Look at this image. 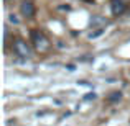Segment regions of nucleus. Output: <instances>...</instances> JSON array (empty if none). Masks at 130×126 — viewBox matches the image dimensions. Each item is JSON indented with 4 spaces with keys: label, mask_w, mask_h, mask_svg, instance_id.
<instances>
[{
    "label": "nucleus",
    "mask_w": 130,
    "mask_h": 126,
    "mask_svg": "<svg viewBox=\"0 0 130 126\" xmlns=\"http://www.w3.org/2000/svg\"><path fill=\"white\" fill-rule=\"evenodd\" d=\"M30 36H31L33 46H35L38 51H41V53H43V51H48V49H50L51 43H50V39L44 36L43 31H40V30H33V31L30 33Z\"/></svg>",
    "instance_id": "obj_1"
},
{
    "label": "nucleus",
    "mask_w": 130,
    "mask_h": 126,
    "mask_svg": "<svg viewBox=\"0 0 130 126\" xmlns=\"http://www.w3.org/2000/svg\"><path fill=\"white\" fill-rule=\"evenodd\" d=\"M13 51H15V54L18 57H22V59L31 57V49H30V46L26 44V41H23L22 38H17L15 41H13Z\"/></svg>",
    "instance_id": "obj_2"
},
{
    "label": "nucleus",
    "mask_w": 130,
    "mask_h": 126,
    "mask_svg": "<svg viewBox=\"0 0 130 126\" xmlns=\"http://www.w3.org/2000/svg\"><path fill=\"white\" fill-rule=\"evenodd\" d=\"M125 10H127V5H125L124 0H110V12L114 16L124 15Z\"/></svg>",
    "instance_id": "obj_3"
},
{
    "label": "nucleus",
    "mask_w": 130,
    "mask_h": 126,
    "mask_svg": "<svg viewBox=\"0 0 130 126\" xmlns=\"http://www.w3.org/2000/svg\"><path fill=\"white\" fill-rule=\"evenodd\" d=\"M20 12H22L23 16H26V18H31V16L35 15V5H33L30 0H23L22 5H20Z\"/></svg>",
    "instance_id": "obj_4"
},
{
    "label": "nucleus",
    "mask_w": 130,
    "mask_h": 126,
    "mask_svg": "<svg viewBox=\"0 0 130 126\" xmlns=\"http://www.w3.org/2000/svg\"><path fill=\"white\" fill-rule=\"evenodd\" d=\"M105 23H107V21H105L102 16H95V18L91 21V25H92V26H95V25H105Z\"/></svg>",
    "instance_id": "obj_5"
},
{
    "label": "nucleus",
    "mask_w": 130,
    "mask_h": 126,
    "mask_svg": "<svg viewBox=\"0 0 130 126\" xmlns=\"http://www.w3.org/2000/svg\"><path fill=\"white\" fill-rule=\"evenodd\" d=\"M120 97H122L120 92H112V93H110V98H109V100H110V102H117V100H120Z\"/></svg>",
    "instance_id": "obj_6"
},
{
    "label": "nucleus",
    "mask_w": 130,
    "mask_h": 126,
    "mask_svg": "<svg viewBox=\"0 0 130 126\" xmlns=\"http://www.w3.org/2000/svg\"><path fill=\"white\" fill-rule=\"evenodd\" d=\"M15 18H17V16H15V15H10V20H12V21H13V23H18V20H15Z\"/></svg>",
    "instance_id": "obj_7"
},
{
    "label": "nucleus",
    "mask_w": 130,
    "mask_h": 126,
    "mask_svg": "<svg viewBox=\"0 0 130 126\" xmlns=\"http://www.w3.org/2000/svg\"><path fill=\"white\" fill-rule=\"evenodd\" d=\"M5 2H7V0H5Z\"/></svg>",
    "instance_id": "obj_8"
}]
</instances>
